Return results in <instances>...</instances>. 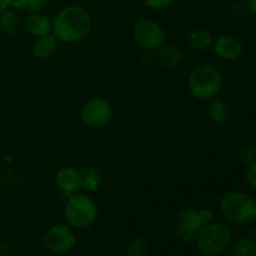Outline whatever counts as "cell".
<instances>
[{
	"mask_svg": "<svg viewBox=\"0 0 256 256\" xmlns=\"http://www.w3.org/2000/svg\"><path fill=\"white\" fill-rule=\"evenodd\" d=\"M135 40L142 49L155 52L164 45L165 30L159 22L150 19L140 20L132 29Z\"/></svg>",
	"mask_w": 256,
	"mask_h": 256,
	"instance_id": "ba28073f",
	"label": "cell"
},
{
	"mask_svg": "<svg viewBox=\"0 0 256 256\" xmlns=\"http://www.w3.org/2000/svg\"><path fill=\"white\" fill-rule=\"evenodd\" d=\"M158 60L162 66L166 68V69H174L182 62V54L174 45H166V46L160 48Z\"/></svg>",
	"mask_w": 256,
	"mask_h": 256,
	"instance_id": "2e32d148",
	"label": "cell"
},
{
	"mask_svg": "<svg viewBox=\"0 0 256 256\" xmlns=\"http://www.w3.org/2000/svg\"><path fill=\"white\" fill-rule=\"evenodd\" d=\"M48 0H15L12 6L18 10H25L29 12H38L44 9Z\"/></svg>",
	"mask_w": 256,
	"mask_h": 256,
	"instance_id": "ffe728a7",
	"label": "cell"
},
{
	"mask_svg": "<svg viewBox=\"0 0 256 256\" xmlns=\"http://www.w3.org/2000/svg\"><path fill=\"white\" fill-rule=\"evenodd\" d=\"M19 19L18 15L12 10L6 9L0 12V32L5 35H12L18 32Z\"/></svg>",
	"mask_w": 256,
	"mask_h": 256,
	"instance_id": "d6986e66",
	"label": "cell"
},
{
	"mask_svg": "<svg viewBox=\"0 0 256 256\" xmlns=\"http://www.w3.org/2000/svg\"><path fill=\"white\" fill-rule=\"evenodd\" d=\"M55 185L62 196L69 198L80 190V172L72 166H65L58 170L55 175Z\"/></svg>",
	"mask_w": 256,
	"mask_h": 256,
	"instance_id": "8fae6325",
	"label": "cell"
},
{
	"mask_svg": "<svg viewBox=\"0 0 256 256\" xmlns=\"http://www.w3.org/2000/svg\"><path fill=\"white\" fill-rule=\"evenodd\" d=\"M245 6H246V9L249 10L250 12L256 15V0H246Z\"/></svg>",
	"mask_w": 256,
	"mask_h": 256,
	"instance_id": "4316f807",
	"label": "cell"
},
{
	"mask_svg": "<svg viewBox=\"0 0 256 256\" xmlns=\"http://www.w3.org/2000/svg\"><path fill=\"white\" fill-rule=\"evenodd\" d=\"M212 222H214V212L210 209H185L178 216L175 235L180 242H192L198 232Z\"/></svg>",
	"mask_w": 256,
	"mask_h": 256,
	"instance_id": "8992f818",
	"label": "cell"
},
{
	"mask_svg": "<svg viewBox=\"0 0 256 256\" xmlns=\"http://www.w3.org/2000/svg\"><path fill=\"white\" fill-rule=\"evenodd\" d=\"M214 52L222 60L232 62L242 56L244 52V45L240 42V39H238L234 35H220L214 42Z\"/></svg>",
	"mask_w": 256,
	"mask_h": 256,
	"instance_id": "30bf717a",
	"label": "cell"
},
{
	"mask_svg": "<svg viewBox=\"0 0 256 256\" xmlns=\"http://www.w3.org/2000/svg\"><path fill=\"white\" fill-rule=\"evenodd\" d=\"M92 20L88 10L79 5H69L55 14L52 19V35L58 42L74 44L89 36Z\"/></svg>",
	"mask_w": 256,
	"mask_h": 256,
	"instance_id": "6da1fadb",
	"label": "cell"
},
{
	"mask_svg": "<svg viewBox=\"0 0 256 256\" xmlns=\"http://www.w3.org/2000/svg\"><path fill=\"white\" fill-rule=\"evenodd\" d=\"M58 48V40L52 34L36 38L32 45V54L38 59H48L55 52Z\"/></svg>",
	"mask_w": 256,
	"mask_h": 256,
	"instance_id": "5bb4252c",
	"label": "cell"
},
{
	"mask_svg": "<svg viewBox=\"0 0 256 256\" xmlns=\"http://www.w3.org/2000/svg\"><path fill=\"white\" fill-rule=\"evenodd\" d=\"M112 256H126V255H122V254H115V255H112Z\"/></svg>",
	"mask_w": 256,
	"mask_h": 256,
	"instance_id": "83f0119b",
	"label": "cell"
},
{
	"mask_svg": "<svg viewBox=\"0 0 256 256\" xmlns=\"http://www.w3.org/2000/svg\"><path fill=\"white\" fill-rule=\"evenodd\" d=\"M114 110L108 100L102 98H94L85 102L82 106L80 116L82 122L90 128H102L109 124L112 119Z\"/></svg>",
	"mask_w": 256,
	"mask_h": 256,
	"instance_id": "9c48e42d",
	"label": "cell"
},
{
	"mask_svg": "<svg viewBox=\"0 0 256 256\" xmlns=\"http://www.w3.org/2000/svg\"><path fill=\"white\" fill-rule=\"evenodd\" d=\"M194 242L202 255H220L232 245V230L222 222H212L198 232Z\"/></svg>",
	"mask_w": 256,
	"mask_h": 256,
	"instance_id": "3957f363",
	"label": "cell"
},
{
	"mask_svg": "<svg viewBox=\"0 0 256 256\" xmlns=\"http://www.w3.org/2000/svg\"><path fill=\"white\" fill-rule=\"evenodd\" d=\"M222 85V75L214 64L196 65L188 78L190 94L198 100L208 102L216 98Z\"/></svg>",
	"mask_w": 256,
	"mask_h": 256,
	"instance_id": "7a4b0ae2",
	"label": "cell"
},
{
	"mask_svg": "<svg viewBox=\"0 0 256 256\" xmlns=\"http://www.w3.org/2000/svg\"><path fill=\"white\" fill-rule=\"evenodd\" d=\"M245 179H246L248 184H249L250 186L255 188L256 189V162L248 166L246 172H245Z\"/></svg>",
	"mask_w": 256,
	"mask_h": 256,
	"instance_id": "cb8c5ba5",
	"label": "cell"
},
{
	"mask_svg": "<svg viewBox=\"0 0 256 256\" xmlns=\"http://www.w3.org/2000/svg\"><path fill=\"white\" fill-rule=\"evenodd\" d=\"M148 252V242L142 238H134L126 246V256H144Z\"/></svg>",
	"mask_w": 256,
	"mask_h": 256,
	"instance_id": "44dd1931",
	"label": "cell"
},
{
	"mask_svg": "<svg viewBox=\"0 0 256 256\" xmlns=\"http://www.w3.org/2000/svg\"><path fill=\"white\" fill-rule=\"evenodd\" d=\"M24 28L30 35L35 38L52 34V20L42 12H30L24 20Z\"/></svg>",
	"mask_w": 256,
	"mask_h": 256,
	"instance_id": "7c38bea8",
	"label": "cell"
},
{
	"mask_svg": "<svg viewBox=\"0 0 256 256\" xmlns=\"http://www.w3.org/2000/svg\"><path fill=\"white\" fill-rule=\"evenodd\" d=\"M232 256H256V242L249 236H242L232 242Z\"/></svg>",
	"mask_w": 256,
	"mask_h": 256,
	"instance_id": "ac0fdd59",
	"label": "cell"
},
{
	"mask_svg": "<svg viewBox=\"0 0 256 256\" xmlns=\"http://www.w3.org/2000/svg\"><path fill=\"white\" fill-rule=\"evenodd\" d=\"M64 216L69 226L79 230L88 229L96 222L98 206L92 198L76 192L68 198L64 206Z\"/></svg>",
	"mask_w": 256,
	"mask_h": 256,
	"instance_id": "5b68a950",
	"label": "cell"
},
{
	"mask_svg": "<svg viewBox=\"0 0 256 256\" xmlns=\"http://www.w3.org/2000/svg\"><path fill=\"white\" fill-rule=\"evenodd\" d=\"M80 172V190L84 192H94L102 184V172L94 165L84 166Z\"/></svg>",
	"mask_w": 256,
	"mask_h": 256,
	"instance_id": "4fadbf2b",
	"label": "cell"
},
{
	"mask_svg": "<svg viewBox=\"0 0 256 256\" xmlns=\"http://www.w3.org/2000/svg\"><path fill=\"white\" fill-rule=\"evenodd\" d=\"M220 212L228 222L245 225L256 219V202L242 192H230L220 200Z\"/></svg>",
	"mask_w": 256,
	"mask_h": 256,
	"instance_id": "277c9868",
	"label": "cell"
},
{
	"mask_svg": "<svg viewBox=\"0 0 256 256\" xmlns=\"http://www.w3.org/2000/svg\"><path fill=\"white\" fill-rule=\"evenodd\" d=\"M240 160L244 162L245 165H252L256 162V146L255 145H248L240 152Z\"/></svg>",
	"mask_w": 256,
	"mask_h": 256,
	"instance_id": "7402d4cb",
	"label": "cell"
},
{
	"mask_svg": "<svg viewBox=\"0 0 256 256\" xmlns=\"http://www.w3.org/2000/svg\"><path fill=\"white\" fill-rule=\"evenodd\" d=\"M12 252L9 245L4 244V242H0V256H12Z\"/></svg>",
	"mask_w": 256,
	"mask_h": 256,
	"instance_id": "d4e9b609",
	"label": "cell"
},
{
	"mask_svg": "<svg viewBox=\"0 0 256 256\" xmlns=\"http://www.w3.org/2000/svg\"><path fill=\"white\" fill-rule=\"evenodd\" d=\"M254 106H255V109H256V96H255V100H254Z\"/></svg>",
	"mask_w": 256,
	"mask_h": 256,
	"instance_id": "f1b7e54d",
	"label": "cell"
},
{
	"mask_svg": "<svg viewBox=\"0 0 256 256\" xmlns=\"http://www.w3.org/2000/svg\"><path fill=\"white\" fill-rule=\"evenodd\" d=\"M144 2L146 4V6L152 8V9L162 10L172 6L176 0H144Z\"/></svg>",
	"mask_w": 256,
	"mask_h": 256,
	"instance_id": "603a6c76",
	"label": "cell"
},
{
	"mask_svg": "<svg viewBox=\"0 0 256 256\" xmlns=\"http://www.w3.org/2000/svg\"><path fill=\"white\" fill-rule=\"evenodd\" d=\"M202 256H206V255H202Z\"/></svg>",
	"mask_w": 256,
	"mask_h": 256,
	"instance_id": "f546056e",
	"label": "cell"
},
{
	"mask_svg": "<svg viewBox=\"0 0 256 256\" xmlns=\"http://www.w3.org/2000/svg\"><path fill=\"white\" fill-rule=\"evenodd\" d=\"M188 42L196 52H205L214 44L212 32L208 29H195L188 36Z\"/></svg>",
	"mask_w": 256,
	"mask_h": 256,
	"instance_id": "9a60e30c",
	"label": "cell"
},
{
	"mask_svg": "<svg viewBox=\"0 0 256 256\" xmlns=\"http://www.w3.org/2000/svg\"><path fill=\"white\" fill-rule=\"evenodd\" d=\"M14 2L15 0H0V12L9 9L10 6L14 5Z\"/></svg>",
	"mask_w": 256,
	"mask_h": 256,
	"instance_id": "484cf974",
	"label": "cell"
},
{
	"mask_svg": "<svg viewBox=\"0 0 256 256\" xmlns=\"http://www.w3.org/2000/svg\"><path fill=\"white\" fill-rule=\"evenodd\" d=\"M42 244L55 255H66L76 245V235L69 225H52L42 236Z\"/></svg>",
	"mask_w": 256,
	"mask_h": 256,
	"instance_id": "52a82bcc",
	"label": "cell"
},
{
	"mask_svg": "<svg viewBox=\"0 0 256 256\" xmlns=\"http://www.w3.org/2000/svg\"><path fill=\"white\" fill-rule=\"evenodd\" d=\"M209 116L216 124H225L232 118V108L224 100L212 99L209 106Z\"/></svg>",
	"mask_w": 256,
	"mask_h": 256,
	"instance_id": "e0dca14e",
	"label": "cell"
}]
</instances>
